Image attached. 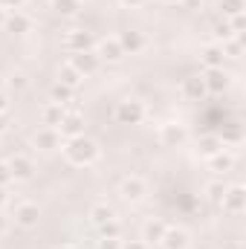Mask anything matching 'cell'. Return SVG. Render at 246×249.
Returning <instances> with one entry per match:
<instances>
[{"label":"cell","mask_w":246,"mask_h":249,"mask_svg":"<svg viewBox=\"0 0 246 249\" xmlns=\"http://www.w3.org/2000/svg\"><path fill=\"white\" fill-rule=\"evenodd\" d=\"M70 99H72V87H67V84H61V81H58V84H55V87H53V102H70Z\"/></svg>","instance_id":"obj_25"},{"label":"cell","mask_w":246,"mask_h":249,"mask_svg":"<svg viewBox=\"0 0 246 249\" xmlns=\"http://www.w3.org/2000/svg\"><path fill=\"white\" fill-rule=\"evenodd\" d=\"M203 61H206V67H209V70H220V67H223V50H217V47H209Z\"/></svg>","instance_id":"obj_22"},{"label":"cell","mask_w":246,"mask_h":249,"mask_svg":"<svg viewBox=\"0 0 246 249\" xmlns=\"http://www.w3.org/2000/svg\"><path fill=\"white\" fill-rule=\"evenodd\" d=\"M12 180V171H9V165L6 162H0V186H6Z\"/></svg>","instance_id":"obj_29"},{"label":"cell","mask_w":246,"mask_h":249,"mask_svg":"<svg viewBox=\"0 0 246 249\" xmlns=\"http://www.w3.org/2000/svg\"><path fill=\"white\" fill-rule=\"evenodd\" d=\"M209 194H211V200H220L223 197V186H209Z\"/></svg>","instance_id":"obj_32"},{"label":"cell","mask_w":246,"mask_h":249,"mask_svg":"<svg viewBox=\"0 0 246 249\" xmlns=\"http://www.w3.org/2000/svg\"><path fill=\"white\" fill-rule=\"evenodd\" d=\"M99 232H102V238H105V241H119V235H122V226H119V223L110 217L107 223H102V226H99Z\"/></svg>","instance_id":"obj_21"},{"label":"cell","mask_w":246,"mask_h":249,"mask_svg":"<svg viewBox=\"0 0 246 249\" xmlns=\"http://www.w3.org/2000/svg\"><path fill=\"white\" fill-rule=\"evenodd\" d=\"M58 142H61V133H58L55 127H41V130L32 136V145L41 148V151H55Z\"/></svg>","instance_id":"obj_7"},{"label":"cell","mask_w":246,"mask_h":249,"mask_svg":"<svg viewBox=\"0 0 246 249\" xmlns=\"http://www.w3.org/2000/svg\"><path fill=\"white\" fill-rule=\"evenodd\" d=\"M64 113H67V110H64L61 102H50V105L41 110V119H44V124H47V127H58V124H61V119H64Z\"/></svg>","instance_id":"obj_14"},{"label":"cell","mask_w":246,"mask_h":249,"mask_svg":"<svg viewBox=\"0 0 246 249\" xmlns=\"http://www.w3.org/2000/svg\"><path fill=\"white\" fill-rule=\"evenodd\" d=\"M53 6L58 15H75L81 9V0H53Z\"/></svg>","instance_id":"obj_24"},{"label":"cell","mask_w":246,"mask_h":249,"mask_svg":"<svg viewBox=\"0 0 246 249\" xmlns=\"http://www.w3.org/2000/svg\"><path fill=\"white\" fill-rule=\"evenodd\" d=\"M165 223L162 220H148L145 223V241H154V244H159L162 241V235H165Z\"/></svg>","instance_id":"obj_19"},{"label":"cell","mask_w":246,"mask_h":249,"mask_svg":"<svg viewBox=\"0 0 246 249\" xmlns=\"http://www.w3.org/2000/svg\"><path fill=\"white\" fill-rule=\"evenodd\" d=\"M3 20H6V12H3V9H0V26H3Z\"/></svg>","instance_id":"obj_38"},{"label":"cell","mask_w":246,"mask_h":249,"mask_svg":"<svg viewBox=\"0 0 246 249\" xmlns=\"http://www.w3.org/2000/svg\"><path fill=\"white\" fill-rule=\"evenodd\" d=\"M110 217H113V209H110L107 203H96V206H90V220H93L96 226L107 223Z\"/></svg>","instance_id":"obj_15"},{"label":"cell","mask_w":246,"mask_h":249,"mask_svg":"<svg viewBox=\"0 0 246 249\" xmlns=\"http://www.w3.org/2000/svg\"><path fill=\"white\" fill-rule=\"evenodd\" d=\"M162 3H180V0H162Z\"/></svg>","instance_id":"obj_39"},{"label":"cell","mask_w":246,"mask_h":249,"mask_svg":"<svg viewBox=\"0 0 246 249\" xmlns=\"http://www.w3.org/2000/svg\"><path fill=\"white\" fill-rule=\"evenodd\" d=\"M203 84H206V90H223L226 87V75H223V70H209V75L203 78Z\"/></svg>","instance_id":"obj_20"},{"label":"cell","mask_w":246,"mask_h":249,"mask_svg":"<svg viewBox=\"0 0 246 249\" xmlns=\"http://www.w3.org/2000/svg\"><path fill=\"white\" fill-rule=\"evenodd\" d=\"M6 229H9V223H6V217H3V214H0V238H3V235H6Z\"/></svg>","instance_id":"obj_34"},{"label":"cell","mask_w":246,"mask_h":249,"mask_svg":"<svg viewBox=\"0 0 246 249\" xmlns=\"http://www.w3.org/2000/svg\"><path fill=\"white\" fill-rule=\"evenodd\" d=\"M223 6H226V12H229V15H241L244 0H223Z\"/></svg>","instance_id":"obj_26"},{"label":"cell","mask_w":246,"mask_h":249,"mask_svg":"<svg viewBox=\"0 0 246 249\" xmlns=\"http://www.w3.org/2000/svg\"><path fill=\"white\" fill-rule=\"evenodd\" d=\"M58 249H81V247H78V244H61Z\"/></svg>","instance_id":"obj_36"},{"label":"cell","mask_w":246,"mask_h":249,"mask_svg":"<svg viewBox=\"0 0 246 249\" xmlns=\"http://www.w3.org/2000/svg\"><path fill=\"white\" fill-rule=\"evenodd\" d=\"M38 217H41V212H38L35 203H20V206L15 209V220H18V226H23V229H32V226L38 223Z\"/></svg>","instance_id":"obj_8"},{"label":"cell","mask_w":246,"mask_h":249,"mask_svg":"<svg viewBox=\"0 0 246 249\" xmlns=\"http://www.w3.org/2000/svg\"><path fill=\"white\" fill-rule=\"evenodd\" d=\"M183 93L188 96V99H203V93H206V84H203V78H200V75H194V78H185Z\"/></svg>","instance_id":"obj_16"},{"label":"cell","mask_w":246,"mask_h":249,"mask_svg":"<svg viewBox=\"0 0 246 249\" xmlns=\"http://www.w3.org/2000/svg\"><path fill=\"white\" fill-rule=\"evenodd\" d=\"M124 6H130V9H136V6H142V3H145V0H122Z\"/></svg>","instance_id":"obj_35"},{"label":"cell","mask_w":246,"mask_h":249,"mask_svg":"<svg viewBox=\"0 0 246 249\" xmlns=\"http://www.w3.org/2000/svg\"><path fill=\"white\" fill-rule=\"evenodd\" d=\"M6 110H9V96H3V93H0V116H3Z\"/></svg>","instance_id":"obj_33"},{"label":"cell","mask_w":246,"mask_h":249,"mask_svg":"<svg viewBox=\"0 0 246 249\" xmlns=\"http://www.w3.org/2000/svg\"><path fill=\"white\" fill-rule=\"evenodd\" d=\"M99 64H102V61H99V55L87 50V53H72V61H70V67H72V70L84 78V75H93V72L99 70Z\"/></svg>","instance_id":"obj_4"},{"label":"cell","mask_w":246,"mask_h":249,"mask_svg":"<svg viewBox=\"0 0 246 249\" xmlns=\"http://www.w3.org/2000/svg\"><path fill=\"white\" fill-rule=\"evenodd\" d=\"M119 194H122L127 203H139V200L148 194V186H145V180H142V177L130 174V177H124V180H122V186H119Z\"/></svg>","instance_id":"obj_3"},{"label":"cell","mask_w":246,"mask_h":249,"mask_svg":"<svg viewBox=\"0 0 246 249\" xmlns=\"http://www.w3.org/2000/svg\"><path fill=\"white\" fill-rule=\"evenodd\" d=\"M64 157H67L72 165H93V162L99 160V145L81 133V136H72V139L64 145Z\"/></svg>","instance_id":"obj_1"},{"label":"cell","mask_w":246,"mask_h":249,"mask_svg":"<svg viewBox=\"0 0 246 249\" xmlns=\"http://www.w3.org/2000/svg\"><path fill=\"white\" fill-rule=\"evenodd\" d=\"M64 47H67L70 53H87V50L93 47V35L84 32V29H72V32H67Z\"/></svg>","instance_id":"obj_5"},{"label":"cell","mask_w":246,"mask_h":249,"mask_svg":"<svg viewBox=\"0 0 246 249\" xmlns=\"http://www.w3.org/2000/svg\"><path fill=\"white\" fill-rule=\"evenodd\" d=\"M61 136H67V139H72V136H81L84 133V119L78 116V113H64L61 124L55 127Z\"/></svg>","instance_id":"obj_9"},{"label":"cell","mask_w":246,"mask_h":249,"mask_svg":"<svg viewBox=\"0 0 246 249\" xmlns=\"http://www.w3.org/2000/svg\"><path fill=\"white\" fill-rule=\"evenodd\" d=\"M220 200H223V206H226L229 212H235V214L244 209V191H241V188H232V191H229V194H223Z\"/></svg>","instance_id":"obj_18"},{"label":"cell","mask_w":246,"mask_h":249,"mask_svg":"<svg viewBox=\"0 0 246 249\" xmlns=\"http://www.w3.org/2000/svg\"><path fill=\"white\" fill-rule=\"evenodd\" d=\"M159 244H162V249H188V235L183 229H165Z\"/></svg>","instance_id":"obj_13"},{"label":"cell","mask_w":246,"mask_h":249,"mask_svg":"<svg viewBox=\"0 0 246 249\" xmlns=\"http://www.w3.org/2000/svg\"><path fill=\"white\" fill-rule=\"evenodd\" d=\"M122 249H148V244H142V241H127V244H122Z\"/></svg>","instance_id":"obj_31"},{"label":"cell","mask_w":246,"mask_h":249,"mask_svg":"<svg viewBox=\"0 0 246 249\" xmlns=\"http://www.w3.org/2000/svg\"><path fill=\"white\" fill-rule=\"evenodd\" d=\"M145 119V105L130 99V102H119L116 107V122L119 124H139Z\"/></svg>","instance_id":"obj_2"},{"label":"cell","mask_w":246,"mask_h":249,"mask_svg":"<svg viewBox=\"0 0 246 249\" xmlns=\"http://www.w3.org/2000/svg\"><path fill=\"white\" fill-rule=\"evenodd\" d=\"M3 26L9 29V32H29L32 29V20H29V15H23V12H12V15H6V20H3Z\"/></svg>","instance_id":"obj_10"},{"label":"cell","mask_w":246,"mask_h":249,"mask_svg":"<svg viewBox=\"0 0 246 249\" xmlns=\"http://www.w3.org/2000/svg\"><path fill=\"white\" fill-rule=\"evenodd\" d=\"M119 47H122L124 55H127V53L136 55L139 50H145V38H142L139 32H122V35H119Z\"/></svg>","instance_id":"obj_12"},{"label":"cell","mask_w":246,"mask_h":249,"mask_svg":"<svg viewBox=\"0 0 246 249\" xmlns=\"http://www.w3.org/2000/svg\"><path fill=\"white\" fill-rule=\"evenodd\" d=\"M58 81L75 90V87H78V81H81V75H78V72H75V70H72V67L67 64V67H61V72H58Z\"/></svg>","instance_id":"obj_23"},{"label":"cell","mask_w":246,"mask_h":249,"mask_svg":"<svg viewBox=\"0 0 246 249\" xmlns=\"http://www.w3.org/2000/svg\"><path fill=\"white\" fill-rule=\"evenodd\" d=\"M6 203V191H3V186H0V206Z\"/></svg>","instance_id":"obj_37"},{"label":"cell","mask_w":246,"mask_h":249,"mask_svg":"<svg viewBox=\"0 0 246 249\" xmlns=\"http://www.w3.org/2000/svg\"><path fill=\"white\" fill-rule=\"evenodd\" d=\"M211 165H214L217 171H220V168H229V165H232V157H223V154H217V157L211 160Z\"/></svg>","instance_id":"obj_27"},{"label":"cell","mask_w":246,"mask_h":249,"mask_svg":"<svg viewBox=\"0 0 246 249\" xmlns=\"http://www.w3.org/2000/svg\"><path fill=\"white\" fill-rule=\"evenodd\" d=\"M9 84H12V87H18V90H20V87H26V75H23V72H15V75H12V78H9Z\"/></svg>","instance_id":"obj_28"},{"label":"cell","mask_w":246,"mask_h":249,"mask_svg":"<svg viewBox=\"0 0 246 249\" xmlns=\"http://www.w3.org/2000/svg\"><path fill=\"white\" fill-rule=\"evenodd\" d=\"M6 165H9V171H12V180H29V177L35 174V165H32V160H29V157H23V154L12 157Z\"/></svg>","instance_id":"obj_6"},{"label":"cell","mask_w":246,"mask_h":249,"mask_svg":"<svg viewBox=\"0 0 246 249\" xmlns=\"http://www.w3.org/2000/svg\"><path fill=\"white\" fill-rule=\"evenodd\" d=\"M20 3H23V0H0V9H3V12H6V9H18Z\"/></svg>","instance_id":"obj_30"},{"label":"cell","mask_w":246,"mask_h":249,"mask_svg":"<svg viewBox=\"0 0 246 249\" xmlns=\"http://www.w3.org/2000/svg\"><path fill=\"white\" fill-rule=\"evenodd\" d=\"M159 139H162V145L183 142V139H185V130L180 127V124H165V127H162V133H159Z\"/></svg>","instance_id":"obj_17"},{"label":"cell","mask_w":246,"mask_h":249,"mask_svg":"<svg viewBox=\"0 0 246 249\" xmlns=\"http://www.w3.org/2000/svg\"><path fill=\"white\" fill-rule=\"evenodd\" d=\"M99 61H119L124 53H122V47H119V38H107V41H102L99 44Z\"/></svg>","instance_id":"obj_11"}]
</instances>
